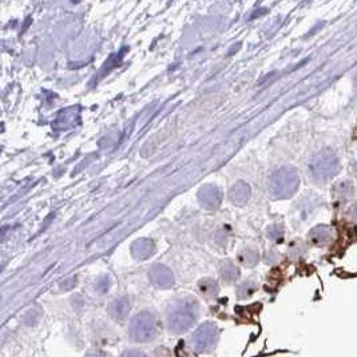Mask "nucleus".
I'll return each instance as SVG.
<instances>
[{
    "instance_id": "nucleus-1",
    "label": "nucleus",
    "mask_w": 357,
    "mask_h": 357,
    "mask_svg": "<svg viewBox=\"0 0 357 357\" xmlns=\"http://www.w3.org/2000/svg\"><path fill=\"white\" fill-rule=\"evenodd\" d=\"M198 316V305L194 300H182L176 302L167 314L168 330L174 334L186 332L193 326Z\"/></svg>"
},
{
    "instance_id": "nucleus-2",
    "label": "nucleus",
    "mask_w": 357,
    "mask_h": 357,
    "mask_svg": "<svg viewBox=\"0 0 357 357\" xmlns=\"http://www.w3.org/2000/svg\"><path fill=\"white\" fill-rule=\"evenodd\" d=\"M300 185V176L296 168L281 167L273 172L269 178V193L276 200H284L292 197Z\"/></svg>"
},
{
    "instance_id": "nucleus-3",
    "label": "nucleus",
    "mask_w": 357,
    "mask_h": 357,
    "mask_svg": "<svg viewBox=\"0 0 357 357\" xmlns=\"http://www.w3.org/2000/svg\"><path fill=\"white\" fill-rule=\"evenodd\" d=\"M309 168L317 181L325 182L340 171V160L332 150H321L312 158Z\"/></svg>"
},
{
    "instance_id": "nucleus-4",
    "label": "nucleus",
    "mask_w": 357,
    "mask_h": 357,
    "mask_svg": "<svg viewBox=\"0 0 357 357\" xmlns=\"http://www.w3.org/2000/svg\"><path fill=\"white\" fill-rule=\"evenodd\" d=\"M156 318L151 312H142L136 314L128 325V333L132 340L150 341L156 334Z\"/></svg>"
},
{
    "instance_id": "nucleus-5",
    "label": "nucleus",
    "mask_w": 357,
    "mask_h": 357,
    "mask_svg": "<svg viewBox=\"0 0 357 357\" xmlns=\"http://www.w3.org/2000/svg\"><path fill=\"white\" fill-rule=\"evenodd\" d=\"M217 338H218V326L213 322H205L194 332L190 338V344L196 352H208L214 348Z\"/></svg>"
},
{
    "instance_id": "nucleus-6",
    "label": "nucleus",
    "mask_w": 357,
    "mask_h": 357,
    "mask_svg": "<svg viewBox=\"0 0 357 357\" xmlns=\"http://www.w3.org/2000/svg\"><path fill=\"white\" fill-rule=\"evenodd\" d=\"M80 108L79 106H71V107L64 108L58 114L55 122L52 123V127L58 131H63L68 128L74 127L79 122Z\"/></svg>"
},
{
    "instance_id": "nucleus-7",
    "label": "nucleus",
    "mask_w": 357,
    "mask_h": 357,
    "mask_svg": "<svg viewBox=\"0 0 357 357\" xmlns=\"http://www.w3.org/2000/svg\"><path fill=\"white\" fill-rule=\"evenodd\" d=\"M148 277L152 284L156 285L158 288L166 289L174 285V276H172L171 270L164 265L156 264L151 266L150 272H148Z\"/></svg>"
},
{
    "instance_id": "nucleus-8",
    "label": "nucleus",
    "mask_w": 357,
    "mask_h": 357,
    "mask_svg": "<svg viewBox=\"0 0 357 357\" xmlns=\"http://www.w3.org/2000/svg\"><path fill=\"white\" fill-rule=\"evenodd\" d=\"M198 200L205 209L213 210V209H217L220 206L222 194H221L220 189L214 185H205L198 193Z\"/></svg>"
},
{
    "instance_id": "nucleus-9",
    "label": "nucleus",
    "mask_w": 357,
    "mask_h": 357,
    "mask_svg": "<svg viewBox=\"0 0 357 357\" xmlns=\"http://www.w3.org/2000/svg\"><path fill=\"white\" fill-rule=\"evenodd\" d=\"M155 252V245L148 238H139L131 245V254L135 260L143 261L151 257Z\"/></svg>"
},
{
    "instance_id": "nucleus-10",
    "label": "nucleus",
    "mask_w": 357,
    "mask_h": 357,
    "mask_svg": "<svg viewBox=\"0 0 357 357\" xmlns=\"http://www.w3.org/2000/svg\"><path fill=\"white\" fill-rule=\"evenodd\" d=\"M249 197H250V188L244 181L237 182L229 192V198L236 205H245L248 202Z\"/></svg>"
},
{
    "instance_id": "nucleus-11",
    "label": "nucleus",
    "mask_w": 357,
    "mask_h": 357,
    "mask_svg": "<svg viewBox=\"0 0 357 357\" xmlns=\"http://www.w3.org/2000/svg\"><path fill=\"white\" fill-rule=\"evenodd\" d=\"M332 229L326 226V225H318V226H316V228L310 232L312 242H314L316 245L328 244L329 241L332 240Z\"/></svg>"
},
{
    "instance_id": "nucleus-12",
    "label": "nucleus",
    "mask_w": 357,
    "mask_h": 357,
    "mask_svg": "<svg viewBox=\"0 0 357 357\" xmlns=\"http://www.w3.org/2000/svg\"><path fill=\"white\" fill-rule=\"evenodd\" d=\"M108 309H110L112 317H115L118 320H123L130 312V302L127 298H118V300L112 301Z\"/></svg>"
},
{
    "instance_id": "nucleus-13",
    "label": "nucleus",
    "mask_w": 357,
    "mask_h": 357,
    "mask_svg": "<svg viewBox=\"0 0 357 357\" xmlns=\"http://www.w3.org/2000/svg\"><path fill=\"white\" fill-rule=\"evenodd\" d=\"M126 51H127V48H123L122 51L112 54V55L110 56V58H108L107 60H106V63H104L103 68H102V71H100L99 75L100 76H104L106 74H108V72L111 71V70H114L115 67H118L120 62H122V59H123L124 52H126Z\"/></svg>"
},
{
    "instance_id": "nucleus-14",
    "label": "nucleus",
    "mask_w": 357,
    "mask_h": 357,
    "mask_svg": "<svg viewBox=\"0 0 357 357\" xmlns=\"http://www.w3.org/2000/svg\"><path fill=\"white\" fill-rule=\"evenodd\" d=\"M333 193L337 198H345L348 200L350 197L353 196V185L349 182V181H341L338 184L334 186L333 189Z\"/></svg>"
},
{
    "instance_id": "nucleus-15",
    "label": "nucleus",
    "mask_w": 357,
    "mask_h": 357,
    "mask_svg": "<svg viewBox=\"0 0 357 357\" xmlns=\"http://www.w3.org/2000/svg\"><path fill=\"white\" fill-rule=\"evenodd\" d=\"M201 292L206 294V296H216L218 292V286L214 281L212 280H204L200 282Z\"/></svg>"
},
{
    "instance_id": "nucleus-16",
    "label": "nucleus",
    "mask_w": 357,
    "mask_h": 357,
    "mask_svg": "<svg viewBox=\"0 0 357 357\" xmlns=\"http://www.w3.org/2000/svg\"><path fill=\"white\" fill-rule=\"evenodd\" d=\"M221 273H222V277H224L225 280L228 281H234L237 277H238V270H237L236 266H234L233 264H230V262H226V264L222 266Z\"/></svg>"
},
{
    "instance_id": "nucleus-17",
    "label": "nucleus",
    "mask_w": 357,
    "mask_h": 357,
    "mask_svg": "<svg viewBox=\"0 0 357 357\" xmlns=\"http://www.w3.org/2000/svg\"><path fill=\"white\" fill-rule=\"evenodd\" d=\"M241 261L245 265H250L252 266V265H254L258 261V254L256 252H253V250H246L244 256L241 257Z\"/></svg>"
},
{
    "instance_id": "nucleus-18",
    "label": "nucleus",
    "mask_w": 357,
    "mask_h": 357,
    "mask_svg": "<svg viewBox=\"0 0 357 357\" xmlns=\"http://www.w3.org/2000/svg\"><path fill=\"white\" fill-rule=\"evenodd\" d=\"M254 290H256V285L253 284V282H246V284H242L238 288V296L249 297Z\"/></svg>"
},
{
    "instance_id": "nucleus-19",
    "label": "nucleus",
    "mask_w": 357,
    "mask_h": 357,
    "mask_svg": "<svg viewBox=\"0 0 357 357\" xmlns=\"http://www.w3.org/2000/svg\"><path fill=\"white\" fill-rule=\"evenodd\" d=\"M120 357H146V354L138 349H130V350H126Z\"/></svg>"
},
{
    "instance_id": "nucleus-20",
    "label": "nucleus",
    "mask_w": 357,
    "mask_h": 357,
    "mask_svg": "<svg viewBox=\"0 0 357 357\" xmlns=\"http://www.w3.org/2000/svg\"><path fill=\"white\" fill-rule=\"evenodd\" d=\"M108 285H110V281H108L107 277H104L103 280H100L99 282H98V289H99L100 293L106 292L108 289Z\"/></svg>"
},
{
    "instance_id": "nucleus-21",
    "label": "nucleus",
    "mask_w": 357,
    "mask_h": 357,
    "mask_svg": "<svg viewBox=\"0 0 357 357\" xmlns=\"http://www.w3.org/2000/svg\"><path fill=\"white\" fill-rule=\"evenodd\" d=\"M349 214H350V217H352L353 221H356L357 222V204H354L350 208V212H349Z\"/></svg>"
},
{
    "instance_id": "nucleus-22",
    "label": "nucleus",
    "mask_w": 357,
    "mask_h": 357,
    "mask_svg": "<svg viewBox=\"0 0 357 357\" xmlns=\"http://www.w3.org/2000/svg\"><path fill=\"white\" fill-rule=\"evenodd\" d=\"M86 357H104V356H102V354H99V353H88Z\"/></svg>"
},
{
    "instance_id": "nucleus-23",
    "label": "nucleus",
    "mask_w": 357,
    "mask_h": 357,
    "mask_svg": "<svg viewBox=\"0 0 357 357\" xmlns=\"http://www.w3.org/2000/svg\"><path fill=\"white\" fill-rule=\"evenodd\" d=\"M356 82H357V76H356Z\"/></svg>"
}]
</instances>
